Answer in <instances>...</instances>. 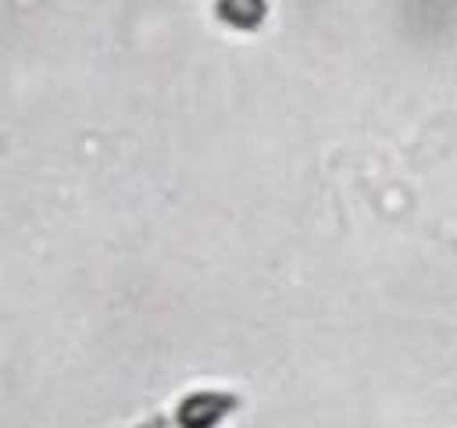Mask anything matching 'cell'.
<instances>
[{
	"mask_svg": "<svg viewBox=\"0 0 457 428\" xmlns=\"http://www.w3.org/2000/svg\"><path fill=\"white\" fill-rule=\"evenodd\" d=\"M239 403L243 399L232 389H221V385L186 389L168 407L146 414L143 421H136L129 428H221L239 410Z\"/></svg>",
	"mask_w": 457,
	"mask_h": 428,
	"instance_id": "obj_1",
	"label": "cell"
},
{
	"mask_svg": "<svg viewBox=\"0 0 457 428\" xmlns=\"http://www.w3.org/2000/svg\"><path fill=\"white\" fill-rule=\"evenodd\" d=\"M432 239H436L439 246H446L450 253H457V235H450V232H439V228H432Z\"/></svg>",
	"mask_w": 457,
	"mask_h": 428,
	"instance_id": "obj_2",
	"label": "cell"
}]
</instances>
